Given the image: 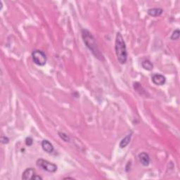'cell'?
Wrapping results in <instances>:
<instances>
[{"label": "cell", "instance_id": "1", "mask_svg": "<svg viewBox=\"0 0 180 180\" xmlns=\"http://www.w3.org/2000/svg\"><path fill=\"white\" fill-rule=\"evenodd\" d=\"M82 37L86 46L90 49L91 52L94 54V56H95L96 59L101 61H104V57L103 54H101V52L99 50L95 38L92 35V33L90 31H88L87 30L82 29Z\"/></svg>", "mask_w": 180, "mask_h": 180}, {"label": "cell", "instance_id": "2", "mask_svg": "<svg viewBox=\"0 0 180 180\" xmlns=\"http://www.w3.org/2000/svg\"><path fill=\"white\" fill-rule=\"evenodd\" d=\"M115 50L117 56L118 62L120 64L126 63L127 60V51L126 44L124 42L123 36L120 32H118L115 37Z\"/></svg>", "mask_w": 180, "mask_h": 180}, {"label": "cell", "instance_id": "3", "mask_svg": "<svg viewBox=\"0 0 180 180\" xmlns=\"http://www.w3.org/2000/svg\"><path fill=\"white\" fill-rule=\"evenodd\" d=\"M32 61L36 65L39 66H44L46 65L47 58L46 54L41 50H35L32 53Z\"/></svg>", "mask_w": 180, "mask_h": 180}, {"label": "cell", "instance_id": "4", "mask_svg": "<svg viewBox=\"0 0 180 180\" xmlns=\"http://www.w3.org/2000/svg\"><path fill=\"white\" fill-rule=\"evenodd\" d=\"M36 165L38 168L42 169L43 170L48 173H55L57 170V166L54 163L47 161L44 159H38L36 162Z\"/></svg>", "mask_w": 180, "mask_h": 180}, {"label": "cell", "instance_id": "5", "mask_svg": "<svg viewBox=\"0 0 180 180\" xmlns=\"http://www.w3.org/2000/svg\"><path fill=\"white\" fill-rule=\"evenodd\" d=\"M152 82L154 85L161 86L165 85L166 82V78L165 76H163L161 74H154L151 77Z\"/></svg>", "mask_w": 180, "mask_h": 180}, {"label": "cell", "instance_id": "6", "mask_svg": "<svg viewBox=\"0 0 180 180\" xmlns=\"http://www.w3.org/2000/svg\"><path fill=\"white\" fill-rule=\"evenodd\" d=\"M138 158H139V160L141 163V164L144 166H148L150 164L151 159L149 155L146 153V152H142V153L138 155Z\"/></svg>", "mask_w": 180, "mask_h": 180}, {"label": "cell", "instance_id": "7", "mask_svg": "<svg viewBox=\"0 0 180 180\" xmlns=\"http://www.w3.org/2000/svg\"><path fill=\"white\" fill-rule=\"evenodd\" d=\"M35 175V171L33 168H29L26 169L23 174H22V179L23 180H29L32 179V177Z\"/></svg>", "mask_w": 180, "mask_h": 180}, {"label": "cell", "instance_id": "8", "mask_svg": "<svg viewBox=\"0 0 180 180\" xmlns=\"http://www.w3.org/2000/svg\"><path fill=\"white\" fill-rule=\"evenodd\" d=\"M41 148H42L43 150L46 152L47 153H52L54 151V148L53 145L49 142L48 140L44 139L41 142Z\"/></svg>", "mask_w": 180, "mask_h": 180}, {"label": "cell", "instance_id": "9", "mask_svg": "<svg viewBox=\"0 0 180 180\" xmlns=\"http://www.w3.org/2000/svg\"><path fill=\"white\" fill-rule=\"evenodd\" d=\"M148 14L152 17H158L160 16L163 13V9L161 8H152L148 10Z\"/></svg>", "mask_w": 180, "mask_h": 180}, {"label": "cell", "instance_id": "10", "mask_svg": "<svg viewBox=\"0 0 180 180\" xmlns=\"http://www.w3.org/2000/svg\"><path fill=\"white\" fill-rule=\"evenodd\" d=\"M131 137H132V134H127L126 137H124L123 139L120 141V144H119L120 148H125L126 146L129 144L130 140H131Z\"/></svg>", "mask_w": 180, "mask_h": 180}, {"label": "cell", "instance_id": "11", "mask_svg": "<svg viewBox=\"0 0 180 180\" xmlns=\"http://www.w3.org/2000/svg\"><path fill=\"white\" fill-rule=\"evenodd\" d=\"M142 67L146 71H152L153 68V65L149 60H144L142 63Z\"/></svg>", "mask_w": 180, "mask_h": 180}, {"label": "cell", "instance_id": "12", "mask_svg": "<svg viewBox=\"0 0 180 180\" xmlns=\"http://www.w3.org/2000/svg\"><path fill=\"white\" fill-rule=\"evenodd\" d=\"M179 35H180L179 30L177 29L173 32V34H172L171 37H170V39L172 40H179Z\"/></svg>", "mask_w": 180, "mask_h": 180}, {"label": "cell", "instance_id": "13", "mask_svg": "<svg viewBox=\"0 0 180 180\" xmlns=\"http://www.w3.org/2000/svg\"><path fill=\"white\" fill-rule=\"evenodd\" d=\"M59 135L61 139H62L64 142H68L70 141V137H69L67 134H65V133L63 132H59Z\"/></svg>", "mask_w": 180, "mask_h": 180}, {"label": "cell", "instance_id": "14", "mask_svg": "<svg viewBox=\"0 0 180 180\" xmlns=\"http://www.w3.org/2000/svg\"><path fill=\"white\" fill-rule=\"evenodd\" d=\"M32 144H33V139H32V138L30 137H27L26 139V144L27 146H30L32 145Z\"/></svg>", "mask_w": 180, "mask_h": 180}, {"label": "cell", "instance_id": "15", "mask_svg": "<svg viewBox=\"0 0 180 180\" xmlns=\"http://www.w3.org/2000/svg\"><path fill=\"white\" fill-rule=\"evenodd\" d=\"M1 142L3 144H7L9 142V139L6 136H2L1 137Z\"/></svg>", "mask_w": 180, "mask_h": 180}, {"label": "cell", "instance_id": "16", "mask_svg": "<svg viewBox=\"0 0 180 180\" xmlns=\"http://www.w3.org/2000/svg\"><path fill=\"white\" fill-rule=\"evenodd\" d=\"M32 179H34V180H36V179H42V177H40V176H39V175H37V174H35V175L32 177Z\"/></svg>", "mask_w": 180, "mask_h": 180}]
</instances>
